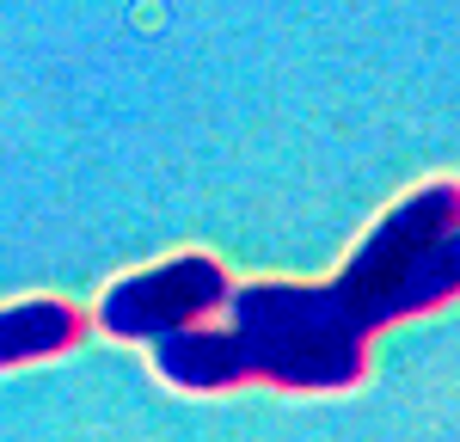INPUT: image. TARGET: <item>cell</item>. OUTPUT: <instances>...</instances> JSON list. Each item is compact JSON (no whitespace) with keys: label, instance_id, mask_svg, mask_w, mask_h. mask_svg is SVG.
Here are the masks:
<instances>
[{"label":"cell","instance_id":"obj_3","mask_svg":"<svg viewBox=\"0 0 460 442\" xmlns=\"http://www.w3.org/2000/svg\"><path fill=\"white\" fill-rule=\"evenodd\" d=\"M227 270L215 264L209 252H178L166 264H147L136 277L111 283L99 295V326L123 344H154L166 332H184V326H203L227 307Z\"/></svg>","mask_w":460,"mask_h":442},{"label":"cell","instance_id":"obj_4","mask_svg":"<svg viewBox=\"0 0 460 442\" xmlns=\"http://www.w3.org/2000/svg\"><path fill=\"white\" fill-rule=\"evenodd\" d=\"M86 314L62 301V295H31V301H6L0 307V368H25V363H49L68 357L86 338Z\"/></svg>","mask_w":460,"mask_h":442},{"label":"cell","instance_id":"obj_2","mask_svg":"<svg viewBox=\"0 0 460 442\" xmlns=\"http://www.w3.org/2000/svg\"><path fill=\"white\" fill-rule=\"evenodd\" d=\"M332 289L350 301L368 338L448 307L460 289V184L429 179L424 190L399 197L332 277Z\"/></svg>","mask_w":460,"mask_h":442},{"label":"cell","instance_id":"obj_1","mask_svg":"<svg viewBox=\"0 0 460 442\" xmlns=\"http://www.w3.org/2000/svg\"><path fill=\"white\" fill-rule=\"evenodd\" d=\"M234 381H270L283 393H344L368 368V332L332 283H246L227 289Z\"/></svg>","mask_w":460,"mask_h":442}]
</instances>
